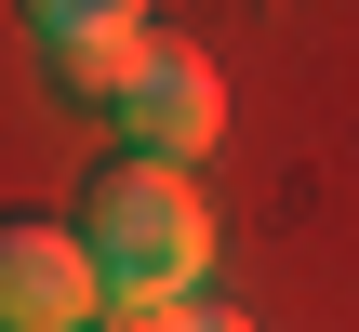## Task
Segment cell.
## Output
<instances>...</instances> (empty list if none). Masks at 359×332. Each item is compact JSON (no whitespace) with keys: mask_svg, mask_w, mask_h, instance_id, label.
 Here are the masks:
<instances>
[{"mask_svg":"<svg viewBox=\"0 0 359 332\" xmlns=\"http://www.w3.org/2000/svg\"><path fill=\"white\" fill-rule=\"evenodd\" d=\"M80 253L107 279V306H187L200 266H213V213L187 186V160H147V146H107L80 173Z\"/></svg>","mask_w":359,"mask_h":332,"instance_id":"obj_1","label":"cell"},{"mask_svg":"<svg viewBox=\"0 0 359 332\" xmlns=\"http://www.w3.org/2000/svg\"><path fill=\"white\" fill-rule=\"evenodd\" d=\"M107 279L67 213H0V332H93Z\"/></svg>","mask_w":359,"mask_h":332,"instance_id":"obj_2","label":"cell"},{"mask_svg":"<svg viewBox=\"0 0 359 332\" xmlns=\"http://www.w3.org/2000/svg\"><path fill=\"white\" fill-rule=\"evenodd\" d=\"M107 120H120V146H147V160H200V146L226 133V80H213L200 40H160V27H147V67H133V93H120Z\"/></svg>","mask_w":359,"mask_h":332,"instance_id":"obj_3","label":"cell"},{"mask_svg":"<svg viewBox=\"0 0 359 332\" xmlns=\"http://www.w3.org/2000/svg\"><path fill=\"white\" fill-rule=\"evenodd\" d=\"M40 27V53H80V40H147V0H13Z\"/></svg>","mask_w":359,"mask_h":332,"instance_id":"obj_4","label":"cell"},{"mask_svg":"<svg viewBox=\"0 0 359 332\" xmlns=\"http://www.w3.org/2000/svg\"><path fill=\"white\" fill-rule=\"evenodd\" d=\"M107 332H253V319L213 306V293H187V306H107Z\"/></svg>","mask_w":359,"mask_h":332,"instance_id":"obj_5","label":"cell"},{"mask_svg":"<svg viewBox=\"0 0 359 332\" xmlns=\"http://www.w3.org/2000/svg\"><path fill=\"white\" fill-rule=\"evenodd\" d=\"M93 332H107V319H93Z\"/></svg>","mask_w":359,"mask_h":332,"instance_id":"obj_6","label":"cell"}]
</instances>
